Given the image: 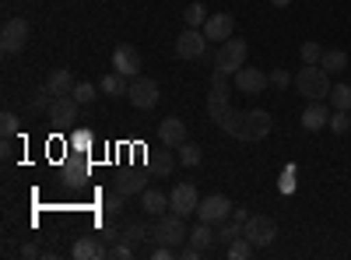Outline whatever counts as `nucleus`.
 <instances>
[{"mask_svg":"<svg viewBox=\"0 0 351 260\" xmlns=\"http://www.w3.org/2000/svg\"><path fill=\"white\" fill-rule=\"evenodd\" d=\"M208 117H211L228 137L243 141V117H246V113H239V109L228 106V88H211V95H208Z\"/></svg>","mask_w":351,"mask_h":260,"instance_id":"obj_1","label":"nucleus"},{"mask_svg":"<svg viewBox=\"0 0 351 260\" xmlns=\"http://www.w3.org/2000/svg\"><path fill=\"white\" fill-rule=\"evenodd\" d=\"M295 88L299 95H306L309 102H319V99H327L330 95V74L319 67V64H302V71L295 74Z\"/></svg>","mask_w":351,"mask_h":260,"instance_id":"obj_2","label":"nucleus"},{"mask_svg":"<svg viewBox=\"0 0 351 260\" xmlns=\"http://www.w3.org/2000/svg\"><path fill=\"white\" fill-rule=\"evenodd\" d=\"M152 239L162 243V246H172V250H180L186 239H190V228H186V218L183 215H158V225L152 228Z\"/></svg>","mask_w":351,"mask_h":260,"instance_id":"obj_3","label":"nucleus"},{"mask_svg":"<svg viewBox=\"0 0 351 260\" xmlns=\"http://www.w3.org/2000/svg\"><path fill=\"white\" fill-rule=\"evenodd\" d=\"M246 56H250L246 39H225L215 53V67L225 71V74H236L239 67H246Z\"/></svg>","mask_w":351,"mask_h":260,"instance_id":"obj_4","label":"nucleus"},{"mask_svg":"<svg viewBox=\"0 0 351 260\" xmlns=\"http://www.w3.org/2000/svg\"><path fill=\"white\" fill-rule=\"evenodd\" d=\"M243 236H246L256 250H263V246H271V243L278 239V225H274L271 215H250L246 225H243Z\"/></svg>","mask_w":351,"mask_h":260,"instance_id":"obj_5","label":"nucleus"},{"mask_svg":"<svg viewBox=\"0 0 351 260\" xmlns=\"http://www.w3.org/2000/svg\"><path fill=\"white\" fill-rule=\"evenodd\" d=\"M28 36H32V28H28L25 18H8L4 28H0V49H4L8 56L21 53L28 46Z\"/></svg>","mask_w":351,"mask_h":260,"instance_id":"obj_6","label":"nucleus"},{"mask_svg":"<svg viewBox=\"0 0 351 260\" xmlns=\"http://www.w3.org/2000/svg\"><path fill=\"white\" fill-rule=\"evenodd\" d=\"M127 99L134 102V109H155L158 106V99H162V92H158V81L155 78H130V92H127Z\"/></svg>","mask_w":351,"mask_h":260,"instance_id":"obj_7","label":"nucleus"},{"mask_svg":"<svg viewBox=\"0 0 351 260\" xmlns=\"http://www.w3.org/2000/svg\"><path fill=\"white\" fill-rule=\"evenodd\" d=\"M204 53H208V36L200 28H186V32L176 36V56L180 60H200Z\"/></svg>","mask_w":351,"mask_h":260,"instance_id":"obj_8","label":"nucleus"},{"mask_svg":"<svg viewBox=\"0 0 351 260\" xmlns=\"http://www.w3.org/2000/svg\"><path fill=\"white\" fill-rule=\"evenodd\" d=\"M169 208H172L176 215H183V218L197 215V208H200L197 187H193V183H176V187H172V193H169Z\"/></svg>","mask_w":351,"mask_h":260,"instance_id":"obj_9","label":"nucleus"},{"mask_svg":"<svg viewBox=\"0 0 351 260\" xmlns=\"http://www.w3.org/2000/svg\"><path fill=\"white\" fill-rule=\"evenodd\" d=\"M232 84H236V92H243V95H260L271 84V74H263L260 67H239L232 74Z\"/></svg>","mask_w":351,"mask_h":260,"instance_id":"obj_10","label":"nucleus"},{"mask_svg":"<svg viewBox=\"0 0 351 260\" xmlns=\"http://www.w3.org/2000/svg\"><path fill=\"white\" fill-rule=\"evenodd\" d=\"M274 130V120H271V113L267 109H250L246 117H243V141H263Z\"/></svg>","mask_w":351,"mask_h":260,"instance_id":"obj_11","label":"nucleus"},{"mask_svg":"<svg viewBox=\"0 0 351 260\" xmlns=\"http://www.w3.org/2000/svg\"><path fill=\"white\" fill-rule=\"evenodd\" d=\"M228 215H232V200H228L225 193L204 197V200H200V208H197V218H200V222H211V225H221Z\"/></svg>","mask_w":351,"mask_h":260,"instance_id":"obj_12","label":"nucleus"},{"mask_svg":"<svg viewBox=\"0 0 351 260\" xmlns=\"http://www.w3.org/2000/svg\"><path fill=\"white\" fill-rule=\"evenodd\" d=\"M204 36H208V43H225V39H232V32H236V18L232 14H208V21H204V28H200Z\"/></svg>","mask_w":351,"mask_h":260,"instance_id":"obj_13","label":"nucleus"},{"mask_svg":"<svg viewBox=\"0 0 351 260\" xmlns=\"http://www.w3.org/2000/svg\"><path fill=\"white\" fill-rule=\"evenodd\" d=\"M77 99L74 95H56L53 102H49V120L56 123V127H74L77 123Z\"/></svg>","mask_w":351,"mask_h":260,"instance_id":"obj_14","label":"nucleus"},{"mask_svg":"<svg viewBox=\"0 0 351 260\" xmlns=\"http://www.w3.org/2000/svg\"><path fill=\"white\" fill-rule=\"evenodd\" d=\"M112 71H120L123 78H137L141 74V53L130 43H120L112 49Z\"/></svg>","mask_w":351,"mask_h":260,"instance_id":"obj_15","label":"nucleus"},{"mask_svg":"<svg viewBox=\"0 0 351 260\" xmlns=\"http://www.w3.org/2000/svg\"><path fill=\"white\" fill-rule=\"evenodd\" d=\"M71 253H74V260H109V243L99 236H81Z\"/></svg>","mask_w":351,"mask_h":260,"instance_id":"obj_16","label":"nucleus"},{"mask_svg":"<svg viewBox=\"0 0 351 260\" xmlns=\"http://www.w3.org/2000/svg\"><path fill=\"white\" fill-rule=\"evenodd\" d=\"M158 137H162V148H180L186 141V123L180 117H165L158 123Z\"/></svg>","mask_w":351,"mask_h":260,"instance_id":"obj_17","label":"nucleus"},{"mask_svg":"<svg viewBox=\"0 0 351 260\" xmlns=\"http://www.w3.org/2000/svg\"><path fill=\"white\" fill-rule=\"evenodd\" d=\"M330 123V109H327V99L319 102H309L302 109V130H324Z\"/></svg>","mask_w":351,"mask_h":260,"instance_id":"obj_18","label":"nucleus"},{"mask_svg":"<svg viewBox=\"0 0 351 260\" xmlns=\"http://www.w3.org/2000/svg\"><path fill=\"white\" fill-rule=\"evenodd\" d=\"M112 190H120L123 197H141L144 190H148V176H144V172H120V176L112 180Z\"/></svg>","mask_w":351,"mask_h":260,"instance_id":"obj_19","label":"nucleus"},{"mask_svg":"<svg viewBox=\"0 0 351 260\" xmlns=\"http://www.w3.org/2000/svg\"><path fill=\"white\" fill-rule=\"evenodd\" d=\"M186 243H193V246H200L204 253H208L211 246H218V228L211 225V222H200L197 218V225L190 228V239Z\"/></svg>","mask_w":351,"mask_h":260,"instance_id":"obj_20","label":"nucleus"},{"mask_svg":"<svg viewBox=\"0 0 351 260\" xmlns=\"http://www.w3.org/2000/svg\"><path fill=\"white\" fill-rule=\"evenodd\" d=\"M46 88H49L53 99H56V95H74L77 81H74V74H71L67 67H60V71H53V74L46 78Z\"/></svg>","mask_w":351,"mask_h":260,"instance_id":"obj_21","label":"nucleus"},{"mask_svg":"<svg viewBox=\"0 0 351 260\" xmlns=\"http://www.w3.org/2000/svg\"><path fill=\"white\" fill-rule=\"evenodd\" d=\"M64 176L74 183H81V180H88V152L84 148H74L71 155H67V162H64Z\"/></svg>","mask_w":351,"mask_h":260,"instance_id":"obj_22","label":"nucleus"},{"mask_svg":"<svg viewBox=\"0 0 351 260\" xmlns=\"http://www.w3.org/2000/svg\"><path fill=\"white\" fill-rule=\"evenodd\" d=\"M99 88H102V95H109V99H120V95L130 92V78H123L120 71H109V74H102Z\"/></svg>","mask_w":351,"mask_h":260,"instance_id":"obj_23","label":"nucleus"},{"mask_svg":"<svg viewBox=\"0 0 351 260\" xmlns=\"http://www.w3.org/2000/svg\"><path fill=\"white\" fill-rule=\"evenodd\" d=\"M141 208H144V215H165V208H169V193L148 187V190L141 193Z\"/></svg>","mask_w":351,"mask_h":260,"instance_id":"obj_24","label":"nucleus"},{"mask_svg":"<svg viewBox=\"0 0 351 260\" xmlns=\"http://www.w3.org/2000/svg\"><path fill=\"white\" fill-rule=\"evenodd\" d=\"M319 67H324L327 74L348 71V53H344V49H324V60H319Z\"/></svg>","mask_w":351,"mask_h":260,"instance_id":"obj_25","label":"nucleus"},{"mask_svg":"<svg viewBox=\"0 0 351 260\" xmlns=\"http://www.w3.org/2000/svg\"><path fill=\"white\" fill-rule=\"evenodd\" d=\"M120 239H123V243H130V246L137 250L144 239H152V228L144 225V222H130V225L123 228V236H120Z\"/></svg>","mask_w":351,"mask_h":260,"instance_id":"obj_26","label":"nucleus"},{"mask_svg":"<svg viewBox=\"0 0 351 260\" xmlns=\"http://www.w3.org/2000/svg\"><path fill=\"white\" fill-rule=\"evenodd\" d=\"M327 99H330V109H344V113H351V84H334Z\"/></svg>","mask_w":351,"mask_h":260,"instance_id":"obj_27","label":"nucleus"},{"mask_svg":"<svg viewBox=\"0 0 351 260\" xmlns=\"http://www.w3.org/2000/svg\"><path fill=\"white\" fill-rule=\"evenodd\" d=\"M253 250H256V246H253L246 236H239L232 246H225V257H228V260H250V257H253Z\"/></svg>","mask_w":351,"mask_h":260,"instance_id":"obj_28","label":"nucleus"},{"mask_svg":"<svg viewBox=\"0 0 351 260\" xmlns=\"http://www.w3.org/2000/svg\"><path fill=\"white\" fill-rule=\"evenodd\" d=\"M239 236H243V222L232 218L228 225H218V246H232Z\"/></svg>","mask_w":351,"mask_h":260,"instance_id":"obj_29","label":"nucleus"},{"mask_svg":"<svg viewBox=\"0 0 351 260\" xmlns=\"http://www.w3.org/2000/svg\"><path fill=\"white\" fill-rule=\"evenodd\" d=\"M176 152H180V162L186 165V169H193V165H200V148H197V144H190V141H183L180 144V148H176Z\"/></svg>","mask_w":351,"mask_h":260,"instance_id":"obj_30","label":"nucleus"},{"mask_svg":"<svg viewBox=\"0 0 351 260\" xmlns=\"http://www.w3.org/2000/svg\"><path fill=\"white\" fill-rule=\"evenodd\" d=\"M183 21H186V28H204V21H208V11H204V4H190V8L183 11Z\"/></svg>","mask_w":351,"mask_h":260,"instance_id":"obj_31","label":"nucleus"},{"mask_svg":"<svg viewBox=\"0 0 351 260\" xmlns=\"http://www.w3.org/2000/svg\"><path fill=\"white\" fill-rule=\"evenodd\" d=\"M99 92H102L99 84H92V81H81L77 88H74V99H77L81 106H88V102H95V99H99Z\"/></svg>","mask_w":351,"mask_h":260,"instance_id":"obj_32","label":"nucleus"},{"mask_svg":"<svg viewBox=\"0 0 351 260\" xmlns=\"http://www.w3.org/2000/svg\"><path fill=\"white\" fill-rule=\"evenodd\" d=\"M319 60H324V46H319L316 39L302 43V64H319Z\"/></svg>","mask_w":351,"mask_h":260,"instance_id":"obj_33","label":"nucleus"},{"mask_svg":"<svg viewBox=\"0 0 351 260\" xmlns=\"http://www.w3.org/2000/svg\"><path fill=\"white\" fill-rule=\"evenodd\" d=\"M172 165H176L172 152H158V155L152 158V169H155V172H162V176H169V172H172Z\"/></svg>","mask_w":351,"mask_h":260,"instance_id":"obj_34","label":"nucleus"},{"mask_svg":"<svg viewBox=\"0 0 351 260\" xmlns=\"http://www.w3.org/2000/svg\"><path fill=\"white\" fill-rule=\"evenodd\" d=\"M123 200H127V197H123L120 190H112V193H109V197L102 200V208H106V215H120V211H123Z\"/></svg>","mask_w":351,"mask_h":260,"instance_id":"obj_35","label":"nucleus"},{"mask_svg":"<svg viewBox=\"0 0 351 260\" xmlns=\"http://www.w3.org/2000/svg\"><path fill=\"white\" fill-rule=\"evenodd\" d=\"M134 253H137V250H134L130 243H123V239L116 243V246H109V260H130Z\"/></svg>","mask_w":351,"mask_h":260,"instance_id":"obj_36","label":"nucleus"},{"mask_svg":"<svg viewBox=\"0 0 351 260\" xmlns=\"http://www.w3.org/2000/svg\"><path fill=\"white\" fill-rule=\"evenodd\" d=\"M18 123H21V120H18L14 113L8 109L4 117H0V130H4V137H14V134H18Z\"/></svg>","mask_w":351,"mask_h":260,"instance_id":"obj_37","label":"nucleus"},{"mask_svg":"<svg viewBox=\"0 0 351 260\" xmlns=\"http://www.w3.org/2000/svg\"><path fill=\"white\" fill-rule=\"evenodd\" d=\"M49 102H53V99H49V88L43 84V88L32 95V113H43V109H49Z\"/></svg>","mask_w":351,"mask_h":260,"instance_id":"obj_38","label":"nucleus"},{"mask_svg":"<svg viewBox=\"0 0 351 260\" xmlns=\"http://www.w3.org/2000/svg\"><path fill=\"white\" fill-rule=\"evenodd\" d=\"M271 84H274V88H288V84H291V74H288L285 67H274V74H271Z\"/></svg>","mask_w":351,"mask_h":260,"instance_id":"obj_39","label":"nucleus"},{"mask_svg":"<svg viewBox=\"0 0 351 260\" xmlns=\"http://www.w3.org/2000/svg\"><path fill=\"white\" fill-rule=\"evenodd\" d=\"M180 257H183V260H200V257H204V250H200V246H193V243H183V246H180Z\"/></svg>","mask_w":351,"mask_h":260,"instance_id":"obj_40","label":"nucleus"},{"mask_svg":"<svg viewBox=\"0 0 351 260\" xmlns=\"http://www.w3.org/2000/svg\"><path fill=\"white\" fill-rule=\"evenodd\" d=\"M25 260H36V257H43V250H39V243H21V250H18Z\"/></svg>","mask_w":351,"mask_h":260,"instance_id":"obj_41","label":"nucleus"},{"mask_svg":"<svg viewBox=\"0 0 351 260\" xmlns=\"http://www.w3.org/2000/svg\"><path fill=\"white\" fill-rule=\"evenodd\" d=\"M228 78H232V74H225V71L215 67V74H211V88H228Z\"/></svg>","mask_w":351,"mask_h":260,"instance_id":"obj_42","label":"nucleus"},{"mask_svg":"<svg viewBox=\"0 0 351 260\" xmlns=\"http://www.w3.org/2000/svg\"><path fill=\"white\" fill-rule=\"evenodd\" d=\"M232 218H236V222H243V225H246V218H250V215H246V208H232Z\"/></svg>","mask_w":351,"mask_h":260,"instance_id":"obj_43","label":"nucleus"},{"mask_svg":"<svg viewBox=\"0 0 351 260\" xmlns=\"http://www.w3.org/2000/svg\"><path fill=\"white\" fill-rule=\"evenodd\" d=\"M271 4H274V8H288V4H291V0H271Z\"/></svg>","mask_w":351,"mask_h":260,"instance_id":"obj_44","label":"nucleus"}]
</instances>
